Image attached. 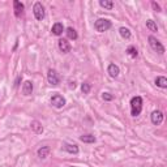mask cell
<instances>
[{"label": "cell", "mask_w": 167, "mask_h": 167, "mask_svg": "<svg viewBox=\"0 0 167 167\" xmlns=\"http://www.w3.org/2000/svg\"><path fill=\"white\" fill-rule=\"evenodd\" d=\"M142 111V98L141 97H133L131 99V112L133 116H138Z\"/></svg>", "instance_id": "1"}, {"label": "cell", "mask_w": 167, "mask_h": 167, "mask_svg": "<svg viewBox=\"0 0 167 167\" xmlns=\"http://www.w3.org/2000/svg\"><path fill=\"white\" fill-rule=\"evenodd\" d=\"M111 26H112L111 21H108L107 19H99V20H97L95 24H94L95 30H97V32H99V33L107 32V30L111 28Z\"/></svg>", "instance_id": "2"}, {"label": "cell", "mask_w": 167, "mask_h": 167, "mask_svg": "<svg viewBox=\"0 0 167 167\" xmlns=\"http://www.w3.org/2000/svg\"><path fill=\"white\" fill-rule=\"evenodd\" d=\"M148 41H149V45H150V47H152L155 52H158L159 55H163V54H165V47H163V45H162V43L158 41L155 37L150 36V37L148 38Z\"/></svg>", "instance_id": "3"}, {"label": "cell", "mask_w": 167, "mask_h": 167, "mask_svg": "<svg viewBox=\"0 0 167 167\" xmlns=\"http://www.w3.org/2000/svg\"><path fill=\"white\" fill-rule=\"evenodd\" d=\"M47 80H48V84H50V85L56 86V85H59V82H60V77L55 69H48Z\"/></svg>", "instance_id": "4"}, {"label": "cell", "mask_w": 167, "mask_h": 167, "mask_svg": "<svg viewBox=\"0 0 167 167\" xmlns=\"http://www.w3.org/2000/svg\"><path fill=\"white\" fill-rule=\"evenodd\" d=\"M33 12H34V16H36V19H37V20L41 21V20L45 19V8H43L42 3L37 2L36 4H34V7H33Z\"/></svg>", "instance_id": "5"}, {"label": "cell", "mask_w": 167, "mask_h": 167, "mask_svg": "<svg viewBox=\"0 0 167 167\" xmlns=\"http://www.w3.org/2000/svg\"><path fill=\"white\" fill-rule=\"evenodd\" d=\"M51 104L56 108H61L65 106V99L60 94H54L51 97Z\"/></svg>", "instance_id": "6"}, {"label": "cell", "mask_w": 167, "mask_h": 167, "mask_svg": "<svg viewBox=\"0 0 167 167\" xmlns=\"http://www.w3.org/2000/svg\"><path fill=\"white\" fill-rule=\"evenodd\" d=\"M162 121H163V114L161 111H154L152 114V123L154 125H159Z\"/></svg>", "instance_id": "7"}, {"label": "cell", "mask_w": 167, "mask_h": 167, "mask_svg": "<svg viewBox=\"0 0 167 167\" xmlns=\"http://www.w3.org/2000/svg\"><path fill=\"white\" fill-rule=\"evenodd\" d=\"M59 50L63 52V54H68L71 51V45L67 39H59Z\"/></svg>", "instance_id": "8"}, {"label": "cell", "mask_w": 167, "mask_h": 167, "mask_svg": "<svg viewBox=\"0 0 167 167\" xmlns=\"http://www.w3.org/2000/svg\"><path fill=\"white\" fill-rule=\"evenodd\" d=\"M13 8H15V15L16 17H20L21 15H22V12H24V4L19 2V0H15L13 2Z\"/></svg>", "instance_id": "9"}, {"label": "cell", "mask_w": 167, "mask_h": 167, "mask_svg": "<svg viewBox=\"0 0 167 167\" xmlns=\"http://www.w3.org/2000/svg\"><path fill=\"white\" fill-rule=\"evenodd\" d=\"M107 72H108V74L111 77H118L119 76V73H120V69H119V67H118L116 64H110L108 65V68H107Z\"/></svg>", "instance_id": "10"}, {"label": "cell", "mask_w": 167, "mask_h": 167, "mask_svg": "<svg viewBox=\"0 0 167 167\" xmlns=\"http://www.w3.org/2000/svg\"><path fill=\"white\" fill-rule=\"evenodd\" d=\"M63 30H64V26H63V24L56 22V24L52 25L51 32H52V34H55V36H61V34H63Z\"/></svg>", "instance_id": "11"}, {"label": "cell", "mask_w": 167, "mask_h": 167, "mask_svg": "<svg viewBox=\"0 0 167 167\" xmlns=\"http://www.w3.org/2000/svg\"><path fill=\"white\" fill-rule=\"evenodd\" d=\"M22 93H24V95H30L33 93V84H32V81H25L24 82Z\"/></svg>", "instance_id": "12"}, {"label": "cell", "mask_w": 167, "mask_h": 167, "mask_svg": "<svg viewBox=\"0 0 167 167\" xmlns=\"http://www.w3.org/2000/svg\"><path fill=\"white\" fill-rule=\"evenodd\" d=\"M30 127H32V129L36 132L37 135H41L42 132H43V127L41 124V121H38V120H33L32 124H30Z\"/></svg>", "instance_id": "13"}, {"label": "cell", "mask_w": 167, "mask_h": 167, "mask_svg": "<svg viewBox=\"0 0 167 167\" xmlns=\"http://www.w3.org/2000/svg\"><path fill=\"white\" fill-rule=\"evenodd\" d=\"M48 154H50V148H48V146H42L41 149H38V157L41 158V159L47 158Z\"/></svg>", "instance_id": "14"}, {"label": "cell", "mask_w": 167, "mask_h": 167, "mask_svg": "<svg viewBox=\"0 0 167 167\" xmlns=\"http://www.w3.org/2000/svg\"><path fill=\"white\" fill-rule=\"evenodd\" d=\"M64 149L68 153H71V154H77V153H78V146H77V145H74V144L73 145L72 144H65Z\"/></svg>", "instance_id": "15"}, {"label": "cell", "mask_w": 167, "mask_h": 167, "mask_svg": "<svg viewBox=\"0 0 167 167\" xmlns=\"http://www.w3.org/2000/svg\"><path fill=\"white\" fill-rule=\"evenodd\" d=\"M155 85L162 87V89H165V87H167V78L163 77V76H159L155 78Z\"/></svg>", "instance_id": "16"}, {"label": "cell", "mask_w": 167, "mask_h": 167, "mask_svg": "<svg viewBox=\"0 0 167 167\" xmlns=\"http://www.w3.org/2000/svg\"><path fill=\"white\" fill-rule=\"evenodd\" d=\"M80 140L82 142H86V144H94L95 142V137L93 135H84L80 137Z\"/></svg>", "instance_id": "17"}, {"label": "cell", "mask_w": 167, "mask_h": 167, "mask_svg": "<svg viewBox=\"0 0 167 167\" xmlns=\"http://www.w3.org/2000/svg\"><path fill=\"white\" fill-rule=\"evenodd\" d=\"M99 5L102 8H104V9H112L114 3L111 0H99Z\"/></svg>", "instance_id": "18"}, {"label": "cell", "mask_w": 167, "mask_h": 167, "mask_svg": "<svg viewBox=\"0 0 167 167\" xmlns=\"http://www.w3.org/2000/svg\"><path fill=\"white\" fill-rule=\"evenodd\" d=\"M146 28L150 30V32H158V26H157V24L153 20H148L146 21Z\"/></svg>", "instance_id": "19"}, {"label": "cell", "mask_w": 167, "mask_h": 167, "mask_svg": "<svg viewBox=\"0 0 167 167\" xmlns=\"http://www.w3.org/2000/svg\"><path fill=\"white\" fill-rule=\"evenodd\" d=\"M119 33H120V36L124 38V39H128V38H131V32H129V29H127V28H120L119 29Z\"/></svg>", "instance_id": "20"}, {"label": "cell", "mask_w": 167, "mask_h": 167, "mask_svg": "<svg viewBox=\"0 0 167 167\" xmlns=\"http://www.w3.org/2000/svg\"><path fill=\"white\" fill-rule=\"evenodd\" d=\"M67 36H68L69 39H72V41L77 39V33H76V30H74L73 28H68L67 29Z\"/></svg>", "instance_id": "21"}, {"label": "cell", "mask_w": 167, "mask_h": 167, "mask_svg": "<svg viewBox=\"0 0 167 167\" xmlns=\"http://www.w3.org/2000/svg\"><path fill=\"white\" fill-rule=\"evenodd\" d=\"M127 54H128L131 58H136V56H137V50H136V47L131 46V47L127 48Z\"/></svg>", "instance_id": "22"}, {"label": "cell", "mask_w": 167, "mask_h": 167, "mask_svg": "<svg viewBox=\"0 0 167 167\" xmlns=\"http://www.w3.org/2000/svg\"><path fill=\"white\" fill-rule=\"evenodd\" d=\"M81 90H82L84 94H89V91H90V85H89V84H86V82H84L82 85H81Z\"/></svg>", "instance_id": "23"}, {"label": "cell", "mask_w": 167, "mask_h": 167, "mask_svg": "<svg viewBox=\"0 0 167 167\" xmlns=\"http://www.w3.org/2000/svg\"><path fill=\"white\" fill-rule=\"evenodd\" d=\"M102 98H103L104 101H112V99H114V95H111L110 93H103V94H102Z\"/></svg>", "instance_id": "24"}, {"label": "cell", "mask_w": 167, "mask_h": 167, "mask_svg": "<svg viewBox=\"0 0 167 167\" xmlns=\"http://www.w3.org/2000/svg\"><path fill=\"white\" fill-rule=\"evenodd\" d=\"M152 7H153V9H154V11L161 12V7H159V4H157L155 2H153V3H152Z\"/></svg>", "instance_id": "25"}, {"label": "cell", "mask_w": 167, "mask_h": 167, "mask_svg": "<svg viewBox=\"0 0 167 167\" xmlns=\"http://www.w3.org/2000/svg\"><path fill=\"white\" fill-rule=\"evenodd\" d=\"M20 81H21V76H19V77H17V80H16V82H15V86H19Z\"/></svg>", "instance_id": "26"}, {"label": "cell", "mask_w": 167, "mask_h": 167, "mask_svg": "<svg viewBox=\"0 0 167 167\" xmlns=\"http://www.w3.org/2000/svg\"><path fill=\"white\" fill-rule=\"evenodd\" d=\"M72 167H77V166H72Z\"/></svg>", "instance_id": "27"}]
</instances>
